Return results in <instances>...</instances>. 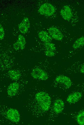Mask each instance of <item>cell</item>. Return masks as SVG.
<instances>
[{"label":"cell","instance_id":"obj_1","mask_svg":"<svg viewBox=\"0 0 84 125\" xmlns=\"http://www.w3.org/2000/svg\"><path fill=\"white\" fill-rule=\"evenodd\" d=\"M34 104L36 107H38L41 111L44 112L48 111L50 108L51 98L49 94L46 92L40 91L34 95Z\"/></svg>","mask_w":84,"mask_h":125},{"label":"cell","instance_id":"obj_2","mask_svg":"<svg viewBox=\"0 0 84 125\" xmlns=\"http://www.w3.org/2000/svg\"><path fill=\"white\" fill-rule=\"evenodd\" d=\"M38 11L42 15L49 16L54 14L55 12V9L51 4L49 3H45L40 6Z\"/></svg>","mask_w":84,"mask_h":125},{"label":"cell","instance_id":"obj_3","mask_svg":"<svg viewBox=\"0 0 84 125\" xmlns=\"http://www.w3.org/2000/svg\"><path fill=\"white\" fill-rule=\"evenodd\" d=\"M31 74L33 78L40 80H45L48 78L47 73L43 70L38 68L34 69Z\"/></svg>","mask_w":84,"mask_h":125},{"label":"cell","instance_id":"obj_4","mask_svg":"<svg viewBox=\"0 0 84 125\" xmlns=\"http://www.w3.org/2000/svg\"><path fill=\"white\" fill-rule=\"evenodd\" d=\"M7 118L12 121L17 123L19 122L20 119L19 113L16 110L10 108L7 111L6 113Z\"/></svg>","mask_w":84,"mask_h":125},{"label":"cell","instance_id":"obj_5","mask_svg":"<svg viewBox=\"0 0 84 125\" xmlns=\"http://www.w3.org/2000/svg\"><path fill=\"white\" fill-rule=\"evenodd\" d=\"M56 81L66 88H69L71 86L72 82L70 78L63 75L57 76L55 79Z\"/></svg>","mask_w":84,"mask_h":125},{"label":"cell","instance_id":"obj_6","mask_svg":"<svg viewBox=\"0 0 84 125\" xmlns=\"http://www.w3.org/2000/svg\"><path fill=\"white\" fill-rule=\"evenodd\" d=\"M48 31L52 38L55 40L60 41L63 39V34L57 28L55 27H51L49 29Z\"/></svg>","mask_w":84,"mask_h":125},{"label":"cell","instance_id":"obj_7","mask_svg":"<svg viewBox=\"0 0 84 125\" xmlns=\"http://www.w3.org/2000/svg\"><path fill=\"white\" fill-rule=\"evenodd\" d=\"M60 13L63 18L67 20H70L72 16L71 9L67 5L63 6L61 10Z\"/></svg>","mask_w":84,"mask_h":125},{"label":"cell","instance_id":"obj_8","mask_svg":"<svg viewBox=\"0 0 84 125\" xmlns=\"http://www.w3.org/2000/svg\"><path fill=\"white\" fill-rule=\"evenodd\" d=\"M19 88V84L16 82H13L10 84L8 86L7 92L8 95L9 96L13 97L17 94Z\"/></svg>","mask_w":84,"mask_h":125},{"label":"cell","instance_id":"obj_9","mask_svg":"<svg viewBox=\"0 0 84 125\" xmlns=\"http://www.w3.org/2000/svg\"><path fill=\"white\" fill-rule=\"evenodd\" d=\"M64 107V103L61 99H57L55 101L53 106V110L55 113L59 114L61 113Z\"/></svg>","mask_w":84,"mask_h":125},{"label":"cell","instance_id":"obj_10","mask_svg":"<svg viewBox=\"0 0 84 125\" xmlns=\"http://www.w3.org/2000/svg\"><path fill=\"white\" fill-rule=\"evenodd\" d=\"M30 26L29 21L27 17H25L18 26V29L21 33L25 34L28 31Z\"/></svg>","mask_w":84,"mask_h":125},{"label":"cell","instance_id":"obj_11","mask_svg":"<svg viewBox=\"0 0 84 125\" xmlns=\"http://www.w3.org/2000/svg\"><path fill=\"white\" fill-rule=\"evenodd\" d=\"M82 96L81 93L76 92L70 94L66 99L67 101L70 104H74L77 102Z\"/></svg>","mask_w":84,"mask_h":125},{"label":"cell","instance_id":"obj_12","mask_svg":"<svg viewBox=\"0 0 84 125\" xmlns=\"http://www.w3.org/2000/svg\"><path fill=\"white\" fill-rule=\"evenodd\" d=\"M38 36L41 40L44 43L50 42L52 40V38L49 33L46 31H42L40 32Z\"/></svg>","mask_w":84,"mask_h":125},{"label":"cell","instance_id":"obj_13","mask_svg":"<svg viewBox=\"0 0 84 125\" xmlns=\"http://www.w3.org/2000/svg\"><path fill=\"white\" fill-rule=\"evenodd\" d=\"M8 73L10 78L13 80H18L21 75L20 72L17 70H10L8 71Z\"/></svg>","mask_w":84,"mask_h":125},{"label":"cell","instance_id":"obj_14","mask_svg":"<svg viewBox=\"0 0 84 125\" xmlns=\"http://www.w3.org/2000/svg\"><path fill=\"white\" fill-rule=\"evenodd\" d=\"M84 45V37H82L77 39L74 42L72 46L73 49H76Z\"/></svg>","mask_w":84,"mask_h":125},{"label":"cell","instance_id":"obj_15","mask_svg":"<svg viewBox=\"0 0 84 125\" xmlns=\"http://www.w3.org/2000/svg\"><path fill=\"white\" fill-rule=\"evenodd\" d=\"M77 120L79 125H84V111L78 114L77 117Z\"/></svg>","mask_w":84,"mask_h":125},{"label":"cell","instance_id":"obj_16","mask_svg":"<svg viewBox=\"0 0 84 125\" xmlns=\"http://www.w3.org/2000/svg\"><path fill=\"white\" fill-rule=\"evenodd\" d=\"M17 41L21 45V50L24 49L25 48V45L26 43L24 37L22 35H20L18 37Z\"/></svg>","mask_w":84,"mask_h":125},{"label":"cell","instance_id":"obj_17","mask_svg":"<svg viewBox=\"0 0 84 125\" xmlns=\"http://www.w3.org/2000/svg\"><path fill=\"white\" fill-rule=\"evenodd\" d=\"M44 45L46 50L54 51L56 50L54 44L50 42H45Z\"/></svg>","mask_w":84,"mask_h":125},{"label":"cell","instance_id":"obj_18","mask_svg":"<svg viewBox=\"0 0 84 125\" xmlns=\"http://www.w3.org/2000/svg\"><path fill=\"white\" fill-rule=\"evenodd\" d=\"M4 31L3 26L0 24V39L2 40L4 35Z\"/></svg>","mask_w":84,"mask_h":125},{"label":"cell","instance_id":"obj_19","mask_svg":"<svg viewBox=\"0 0 84 125\" xmlns=\"http://www.w3.org/2000/svg\"><path fill=\"white\" fill-rule=\"evenodd\" d=\"M45 54L47 56L49 57H52L55 55V53L53 51L47 50L45 51Z\"/></svg>","mask_w":84,"mask_h":125},{"label":"cell","instance_id":"obj_20","mask_svg":"<svg viewBox=\"0 0 84 125\" xmlns=\"http://www.w3.org/2000/svg\"><path fill=\"white\" fill-rule=\"evenodd\" d=\"M13 48L16 50H21V45L17 41L13 44Z\"/></svg>","mask_w":84,"mask_h":125},{"label":"cell","instance_id":"obj_21","mask_svg":"<svg viewBox=\"0 0 84 125\" xmlns=\"http://www.w3.org/2000/svg\"><path fill=\"white\" fill-rule=\"evenodd\" d=\"M80 70L81 73L84 74V63L82 65Z\"/></svg>","mask_w":84,"mask_h":125}]
</instances>
